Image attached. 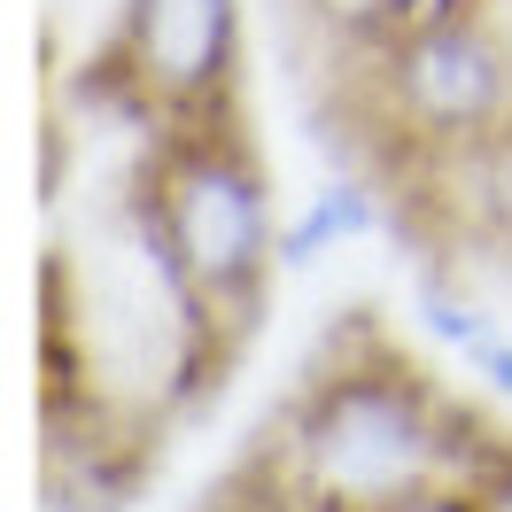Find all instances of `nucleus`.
Wrapping results in <instances>:
<instances>
[{"label": "nucleus", "instance_id": "nucleus-3", "mask_svg": "<svg viewBox=\"0 0 512 512\" xmlns=\"http://www.w3.org/2000/svg\"><path fill=\"white\" fill-rule=\"evenodd\" d=\"M373 117L396 148L474 156L512 132V39L481 8H427L373 55Z\"/></svg>", "mask_w": 512, "mask_h": 512}, {"label": "nucleus", "instance_id": "nucleus-6", "mask_svg": "<svg viewBox=\"0 0 512 512\" xmlns=\"http://www.w3.org/2000/svg\"><path fill=\"white\" fill-rule=\"evenodd\" d=\"M187 512H295V505H288V489L272 481V466L249 450V458H241V466H233L218 489H202Z\"/></svg>", "mask_w": 512, "mask_h": 512}, {"label": "nucleus", "instance_id": "nucleus-5", "mask_svg": "<svg viewBox=\"0 0 512 512\" xmlns=\"http://www.w3.org/2000/svg\"><path fill=\"white\" fill-rule=\"evenodd\" d=\"M373 218H381V210H373V187H365V179H326V187L311 194V210L280 225V272H311L326 249L373 233Z\"/></svg>", "mask_w": 512, "mask_h": 512}, {"label": "nucleus", "instance_id": "nucleus-1", "mask_svg": "<svg viewBox=\"0 0 512 512\" xmlns=\"http://www.w3.org/2000/svg\"><path fill=\"white\" fill-rule=\"evenodd\" d=\"M489 427L458 412L412 357L365 326V342H326L311 381L264 427L256 458L295 512H419L474 474Z\"/></svg>", "mask_w": 512, "mask_h": 512}, {"label": "nucleus", "instance_id": "nucleus-9", "mask_svg": "<svg viewBox=\"0 0 512 512\" xmlns=\"http://www.w3.org/2000/svg\"><path fill=\"white\" fill-rule=\"evenodd\" d=\"M47 512H101V505L78 489V481H63V489H47Z\"/></svg>", "mask_w": 512, "mask_h": 512}, {"label": "nucleus", "instance_id": "nucleus-7", "mask_svg": "<svg viewBox=\"0 0 512 512\" xmlns=\"http://www.w3.org/2000/svg\"><path fill=\"white\" fill-rule=\"evenodd\" d=\"M466 505H474V512H512V443H505V435H489V450L474 458Z\"/></svg>", "mask_w": 512, "mask_h": 512}, {"label": "nucleus", "instance_id": "nucleus-4", "mask_svg": "<svg viewBox=\"0 0 512 512\" xmlns=\"http://www.w3.org/2000/svg\"><path fill=\"white\" fill-rule=\"evenodd\" d=\"M94 78L148 132L233 117V86H241V0H117Z\"/></svg>", "mask_w": 512, "mask_h": 512}, {"label": "nucleus", "instance_id": "nucleus-2", "mask_svg": "<svg viewBox=\"0 0 512 512\" xmlns=\"http://www.w3.org/2000/svg\"><path fill=\"white\" fill-rule=\"evenodd\" d=\"M125 210L132 241L148 249L163 295L179 303L202 365L218 373V357L256 326L272 272H280V225L288 218H280L264 156L233 117L156 132Z\"/></svg>", "mask_w": 512, "mask_h": 512}, {"label": "nucleus", "instance_id": "nucleus-8", "mask_svg": "<svg viewBox=\"0 0 512 512\" xmlns=\"http://www.w3.org/2000/svg\"><path fill=\"white\" fill-rule=\"evenodd\" d=\"M466 357H474V373L489 381V396H497V404H512V342H505V334H497L489 319L474 326V342H466Z\"/></svg>", "mask_w": 512, "mask_h": 512}]
</instances>
